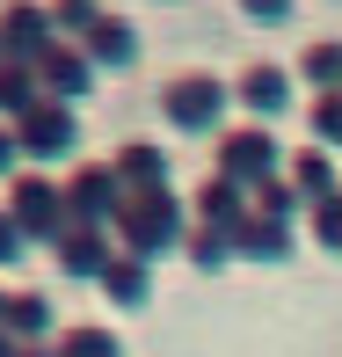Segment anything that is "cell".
<instances>
[{"instance_id":"6da1fadb","label":"cell","mask_w":342,"mask_h":357,"mask_svg":"<svg viewBox=\"0 0 342 357\" xmlns=\"http://www.w3.org/2000/svg\"><path fill=\"white\" fill-rule=\"evenodd\" d=\"M117 241H124V255H139V263H153V255H175V248L189 241V204L175 197V190L124 197V212H117Z\"/></svg>"},{"instance_id":"7a4b0ae2","label":"cell","mask_w":342,"mask_h":357,"mask_svg":"<svg viewBox=\"0 0 342 357\" xmlns=\"http://www.w3.org/2000/svg\"><path fill=\"white\" fill-rule=\"evenodd\" d=\"M0 204H8V219L22 226V241H29V248H59V241L73 234L66 190H59L52 175H37V168H22V175H15V183H8V197H0Z\"/></svg>"},{"instance_id":"3957f363","label":"cell","mask_w":342,"mask_h":357,"mask_svg":"<svg viewBox=\"0 0 342 357\" xmlns=\"http://www.w3.org/2000/svg\"><path fill=\"white\" fill-rule=\"evenodd\" d=\"M226 102H233V88H226L219 73H175V80H160V117H168V132H189V139L219 132Z\"/></svg>"},{"instance_id":"277c9868","label":"cell","mask_w":342,"mask_h":357,"mask_svg":"<svg viewBox=\"0 0 342 357\" xmlns=\"http://www.w3.org/2000/svg\"><path fill=\"white\" fill-rule=\"evenodd\" d=\"M211 175H226V183H240L255 197V190H270L277 175H284V146L270 139V124H226L219 132V168Z\"/></svg>"},{"instance_id":"5b68a950","label":"cell","mask_w":342,"mask_h":357,"mask_svg":"<svg viewBox=\"0 0 342 357\" xmlns=\"http://www.w3.org/2000/svg\"><path fill=\"white\" fill-rule=\"evenodd\" d=\"M59 190H66L73 226H95V234H109L117 212H124V183L109 175V160H73V168L59 175Z\"/></svg>"},{"instance_id":"8992f818","label":"cell","mask_w":342,"mask_h":357,"mask_svg":"<svg viewBox=\"0 0 342 357\" xmlns=\"http://www.w3.org/2000/svg\"><path fill=\"white\" fill-rule=\"evenodd\" d=\"M15 146H22V160H73L80 153V109L37 102L22 124H15Z\"/></svg>"},{"instance_id":"52a82bcc","label":"cell","mask_w":342,"mask_h":357,"mask_svg":"<svg viewBox=\"0 0 342 357\" xmlns=\"http://www.w3.org/2000/svg\"><path fill=\"white\" fill-rule=\"evenodd\" d=\"M59 44L52 29V8H29V0H15V8H0V52L15 59V66H37L44 52Z\"/></svg>"},{"instance_id":"ba28073f","label":"cell","mask_w":342,"mask_h":357,"mask_svg":"<svg viewBox=\"0 0 342 357\" xmlns=\"http://www.w3.org/2000/svg\"><path fill=\"white\" fill-rule=\"evenodd\" d=\"M37 88H44V102L80 109V95H95V66H88V52H80V44H52V52L37 59Z\"/></svg>"},{"instance_id":"9c48e42d","label":"cell","mask_w":342,"mask_h":357,"mask_svg":"<svg viewBox=\"0 0 342 357\" xmlns=\"http://www.w3.org/2000/svg\"><path fill=\"white\" fill-rule=\"evenodd\" d=\"M189 219L211 226V234H240V226L255 219V197H248L240 183H226V175H211L197 197H189Z\"/></svg>"},{"instance_id":"30bf717a","label":"cell","mask_w":342,"mask_h":357,"mask_svg":"<svg viewBox=\"0 0 342 357\" xmlns=\"http://www.w3.org/2000/svg\"><path fill=\"white\" fill-rule=\"evenodd\" d=\"M291 80H299V73H284V66L263 59V66H248V73L233 80V102L248 109V124H270L277 109H291Z\"/></svg>"},{"instance_id":"8fae6325","label":"cell","mask_w":342,"mask_h":357,"mask_svg":"<svg viewBox=\"0 0 342 357\" xmlns=\"http://www.w3.org/2000/svg\"><path fill=\"white\" fill-rule=\"evenodd\" d=\"M109 175L124 183V197H153V190H175V183H168V153H160L153 139L117 146V153H109Z\"/></svg>"},{"instance_id":"7c38bea8","label":"cell","mask_w":342,"mask_h":357,"mask_svg":"<svg viewBox=\"0 0 342 357\" xmlns=\"http://www.w3.org/2000/svg\"><path fill=\"white\" fill-rule=\"evenodd\" d=\"M80 52H88L95 73H124V66H139V29L124 22V15H95V29L80 37Z\"/></svg>"},{"instance_id":"4fadbf2b","label":"cell","mask_w":342,"mask_h":357,"mask_svg":"<svg viewBox=\"0 0 342 357\" xmlns=\"http://www.w3.org/2000/svg\"><path fill=\"white\" fill-rule=\"evenodd\" d=\"M0 328H8L22 350L59 343V335H52V328H59V321H52V299H44L37 284H15V291H8V314H0Z\"/></svg>"},{"instance_id":"5bb4252c","label":"cell","mask_w":342,"mask_h":357,"mask_svg":"<svg viewBox=\"0 0 342 357\" xmlns=\"http://www.w3.org/2000/svg\"><path fill=\"white\" fill-rule=\"evenodd\" d=\"M109 255H117V248H109V234H95V226H73V234L52 248V263L66 270V278H95V284H102Z\"/></svg>"},{"instance_id":"9a60e30c","label":"cell","mask_w":342,"mask_h":357,"mask_svg":"<svg viewBox=\"0 0 342 357\" xmlns=\"http://www.w3.org/2000/svg\"><path fill=\"white\" fill-rule=\"evenodd\" d=\"M102 291H109V306L117 314H139L146 299H153V263H139V255H109V270H102Z\"/></svg>"},{"instance_id":"2e32d148","label":"cell","mask_w":342,"mask_h":357,"mask_svg":"<svg viewBox=\"0 0 342 357\" xmlns=\"http://www.w3.org/2000/svg\"><path fill=\"white\" fill-rule=\"evenodd\" d=\"M284 183L299 190L306 204H328V197H342V183H335V160H328V146H306V153H291V160H284Z\"/></svg>"},{"instance_id":"e0dca14e","label":"cell","mask_w":342,"mask_h":357,"mask_svg":"<svg viewBox=\"0 0 342 357\" xmlns=\"http://www.w3.org/2000/svg\"><path fill=\"white\" fill-rule=\"evenodd\" d=\"M44 102V88H37V66H0V124H22L29 109Z\"/></svg>"},{"instance_id":"ac0fdd59","label":"cell","mask_w":342,"mask_h":357,"mask_svg":"<svg viewBox=\"0 0 342 357\" xmlns=\"http://www.w3.org/2000/svg\"><path fill=\"white\" fill-rule=\"evenodd\" d=\"M233 248L248 255V263H291V226H277V219H248L233 234Z\"/></svg>"},{"instance_id":"d6986e66","label":"cell","mask_w":342,"mask_h":357,"mask_svg":"<svg viewBox=\"0 0 342 357\" xmlns=\"http://www.w3.org/2000/svg\"><path fill=\"white\" fill-rule=\"evenodd\" d=\"M299 80L306 88H320V95H342V44L335 37H313L299 52Z\"/></svg>"},{"instance_id":"ffe728a7","label":"cell","mask_w":342,"mask_h":357,"mask_svg":"<svg viewBox=\"0 0 342 357\" xmlns=\"http://www.w3.org/2000/svg\"><path fill=\"white\" fill-rule=\"evenodd\" d=\"M59 357H124V343L109 328H95V321H73V328H59Z\"/></svg>"},{"instance_id":"44dd1931","label":"cell","mask_w":342,"mask_h":357,"mask_svg":"<svg viewBox=\"0 0 342 357\" xmlns=\"http://www.w3.org/2000/svg\"><path fill=\"white\" fill-rule=\"evenodd\" d=\"M182 248H189V263H197V270H226V263H233V234H211V226H189V241H182Z\"/></svg>"},{"instance_id":"7402d4cb","label":"cell","mask_w":342,"mask_h":357,"mask_svg":"<svg viewBox=\"0 0 342 357\" xmlns=\"http://www.w3.org/2000/svg\"><path fill=\"white\" fill-rule=\"evenodd\" d=\"M299 212H306V197H299V190L284 183V175H277L270 190H255V219H277V226H291Z\"/></svg>"},{"instance_id":"603a6c76","label":"cell","mask_w":342,"mask_h":357,"mask_svg":"<svg viewBox=\"0 0 342 357\" xmlns=\"http://www.w3.org/2000/svg\"><path fill=\"white\" fill-rule=\"evenodd\" d=\"M313 241L328 255H342V197H328V204H313Z\"/></svg>"},{"instance_id":"cb8c5ba5","label":"cell","mask_w":342,"mask_h":357,"mask_svg":"<svg viewBox=\"0 0 342 357\" xmlns=\"http://www.w3.org/2000/svg\"><path fill=\"white\" fill-rule=\"evenodd\" d=\"M313 139L342 146V95H320V102H313Z\"/></svg>"},{"instance_id":"d4e9b609","label":"cell","mask_w":342,"mask_h":357,"mask_svg":"<svg viewBox=\"0 0 342 357\" xmlns=\"http://www.w3.org/2000/svg\"><path fill=\"white\" fill-rule=\"evenodd\" d=\"M22 255H29V241H22V226L8 219V204H0V270H22Z\"/></svg>"},{"instance_id":"484cf974","label":"cell","mask_w":342,"mask_h":357,"mask_svg":"<svg viewBox=\"0 0 342 357\" xmlns=\"http://www.w3.org/2000/svg\"><path fill=\"white\" fill-rule=\"evenodd\" d=\"M22 175V146H15V124H0V183Z\"/></svg>"},{"instance_id":"4316f807","label":"cell","mask_w":342,"mask_h":357,"mask_svg":"<svg viewBox=\"0 0 342 357\" xmlns=\"http://www.w3.org/2000/svg\"><path fill=\"white\" fill-rule=\"evenodd\" d=\"M0 357H22V343H15V335H8V328H0Z\"/></svg>"},{"instance_id":"83f0119b","label":"cell","mask_w":342,"mask_h":357,"mask_svg":"<svg viewBox=\"0 0 342 357\" xmlns=\"http://www.w3.org/2000/svg\"><path fill=\"white\" fill-rule=\"evenodd\" d=\"M22 357H59V350H52V343H37V350H22Z\"/></svg>"},{"instance_id":"f1b7e54d","label":"cell","mask_w":342,"mask_h":357,"mask_svg":"<svg viewBox=\"0 0 342 357\" xmlns=\"http://www.w3.org/2000/svg\"><path fill=\"white\" fill-rule=\"evenodd\" d=\"M0 314H8V291H0Z\"/></svg>"},{"instance_id":"f546056e","label":"cell","mask_w":342,"mask_h":357,"mask_svg":"<svg viewBox=\"0 0 342 357\" xmlns=\"http://www.w3.org/2000/svg\"><path fill=\"white\" fill-rule=\"evenodd\" d=\"M0 66H8V52H0Z\"/></svg>"}]
</instances>
